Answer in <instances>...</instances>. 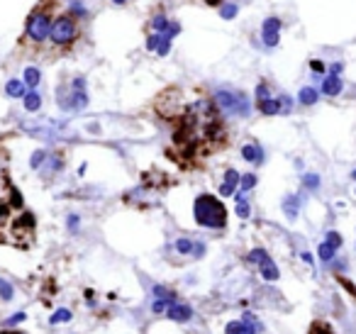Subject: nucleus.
Returning a JSON list of instances; mask_svg holds the SVG:
<instances>
[{"instance_id":"nucleus-16","label":"nucleus","mask_w":356,"mask_h":334,"mask_svg":"<svg viewBox=\"0 0 356 334\" xmlns=\"http://www.w3.org/2000/svg\"><path fill=\"white\" fill-rule=\"evenodd\" d=\"M317 98H319V93L315 91V88H302L300 91V95H298V100H300V105H305V108H310V105H315L317 103Z\"/></svg>"},{"instance_id":"nucleus-4","label":"nucleus","mask_w":356,"mask_h":334,"mask_svg":"<svg viewBox=\"0 0 356 334\" xmlns=\"http://www.w3.org/2000/svg\"><path fill=\"white\" fill-rule=\"evenodd\" d=\"M193 215L195 222L200 227H210V229H222L227 224V210L212 195H198V200L193 205Z\"/></svg>"},{"instance_id":"nucleus-9","label":"nucleus","mask_w":356,"mask_h":334,"mask_svg":"<svg viewBox=\"0 0 356 334\" xmlns=\"http://www.w3.org/2000/svg\"><path fill=\"white\" fill-rule=\"evenodd\" d=\"M176 251L178 254H193V256H203V251H205V246L200 244V241H190V239H176Z\"/></svg>"},{"instance_id":"nucleus-24","label":"nucleus","mask_w":356,"mask_h":334,"mask_svg":"<svg viewBox=\"0 0 356 334\" xmlns=\"http://www.w3.org/2000/svg\"><path fill=\"white\" fill-rule=\"evenodd\" d=\"M237 215H239L242 220L249 217V203L242 198V193H237Z\"/></svg>"},{"instance_id":"nucleus-42","label":"nucleus","mask_w":356,"mask_h":334,"mask_svg":"<svg viewBox=\"0 0 356 334\" xmlns=\"http://www.w3.org/2000/svg\"><path fill=\"white\" fill-rule=\"evenodd\" d=\"M351 178H356V171H354V173H351Z\"/></svg>"},{"instance_id":"nucleus-12","label":"nucleus","mask_w":356,"mask_h":334,"mask_svg":"<svg viewBox=\"0 0 356 334\" xmlns=\"http://www.w3.org/2000/svg\"><path fill=\"white\" fill-rule=\"evenodd\" d=\"M242 156H244V161H249V164H254V166H259L263 161V151L259 144H244Z\"/></svg>"},{"instance_id":"nucleus-27","label":"nucleus","mask_w":356,"mask_h":334,"mask_svg":"<svg viewBox=\"0 0 356 334\" xmlns=\"http://www.w3.org/2000/svg\"><path fill=\"white\" fill-rule=\"evenodd\" d=\"M0 297L3 300H13V285L8 280H0Z\"/></svg>"},{"instance_id":"nucleus-11","label":"nucleus","mask_w":356,"mask_h":334,"mask_svg":"<svg viewBox=\"0 0 356 334\" xmlns=\"http://www.w3.org/2000/svg\"><path fill=\"white\" fill-rule=\"evenodd\" d=\"M341 88H344V83H341L339 76H334V74L324 76V81H322V93L324 95H339Z\"/></svg>"},{"instance_id":"nucleus-25","label":"nucleus","mask_w":356,"mask_h":334,"mask_svg":"<svg viewBox=\"0 0 356 334\" xmlns=\"http://www.w3.org/2000/svg\"><path fill=\"white\" fill-rule=\"evenodd\" d=\"M249 261H251V263H256V266H261L263 261H268V254H266L263 249H254V251L249 254Z\"/></svg>"},{"instance_id":"nucleus-5","label":"nucleus","mask_w":356,"mask_h":334,"mask_svg":"<svg viewBox=\"0 0 356 334\" xmlns=\"http://www.w3.org/2000/svg\"><path fill=\"white\" fill-rule=\"evenodd\" d=\"M212 100H215V105L222 112H227V115L244 117V115L251 112V103H249L246 93H242V91H217V93L212 95Z\"/></svg>"},{"instance_id":"nucleus-31","label":"nucleus","mask_w":356,"mask_h":334,"mask_svg":"<svg viewBox=\"0 0 356 334\" xmlns=\"http://www.w3.org/2000/svg\"><path fill=\"white\" fill-rule=\"evenodd\" d=\"M242 329H244L242 322H229L225 327V334H242Z\"/></svg>"},{"instance_id":"nucleus-17","label":"nucleus","mask_w":356,"mask_h":334,"mask_svg":"<svg viewBox=\"0 0 356 334\" xmlns=\"http://www.w3.org/2000/svg\"><path fill=\"white\" fill-rule=\"evenodd\" d=\"M166 27H169V18H166L161 10H156V13L151 15V30H154V32H166Z\"/></svg>"},{"instance_id":"nucleus-23","label":"nucleus","mask_w":356,"mask_h":334,"mask_svg":"<svg viewBox=\"0 0 356 334\" xmlns=\"http://www.w3.org/2000/svg\"><path fill=\"white\" fill-rule=\"evenodd\" d=\"M283 207H285V215L293 220V217L298 215V198H293V195H290V198H285V205H283Z\"/></svg>"},{"instance_id":"nucleus-8","label":"nucleus","mask_w":356,"mask_h":334,"mask_svg":"<svg viewBox=\"0 0 356 334\" xmlns=\"http://www.w3.org/2000/svg\"><path fill=\"white\" fill-rule=\"evenodd\" d=\"M166 317L173 319V322H188L193 317V310L188 305H183V302H171L169 310H166Z\"/></svg>"},{"instance_id":"nucleus-10","label":"nucleus","mask_w":356,"mask_h":334,"mask_svg":"<svg viewBox=\"0 0 356 334\" xmlns=\"http://www.w3.org/2000/svg\"><path fill=\"white\" fill-rule=\"evenodd\" d=\"M239 181H242V176H239L234 168H227L225 171V181H222V186H220V195H232V193H237Z\"/></svg>"},{"instance_id":"nucleus-26","label":"nucleus","mask_w":356,"mask_h":334,"mask_svg":"<svg viewBox=\"0 0 356 334\" xmlns=\"http://www.w3.org/2000/svg\"><path fill=\"white\" fill-rule=\"evenodd\" d=\"M169 47H171V37H169V35H161V42H159V49H156V54H159V56H166V54H169Z\"/></svg>"},{"instance_id":"nucleus-36","label":"nucleus","mask_w":356,"mask_h":334,"mask_svg":"<svg viewBox=\"0 0 356 334\" xmlns=\"http://www.w3.org/2000/svg\"><path fill=\"white\" fill-rule=\"evenodd\" d=\"M22 319H25V312H18V315L10 317V319H8L5 324H8V327H15V324H18V322H22Z\"/></svg>"},{"instance_id":"nucleus-30","label":"nucleus","mask_w":356,"mask_h":334,"mask_svg":"<svg viewBox=\"0 0 356 334\" xmlns=\"http://www.w3.org/2000/svg\"><path fill=\"white\" fill-rule=\"evenodd\" d=\"M302 181H305V186L310 188V190H315V188L319 186V176H315V173H307Z\"/></svg>"},{"instance_id":"nucleus-35","label":"nucleus","mask_w":356,"mask_h":334,"mask_svg":"<svg viewBox=\"0 0 356 334\" xmlns=\"http://www.w3.org/2000/svg\"><path fill=\"white\" fill-rule=\"evenodd\" d=\"M327 241H329L334 249H339V246H341V237H339L337 232H329V234H327Z\"/></svg>"},{"instance_id":"nucleus-22","label":"nucleus","mask_w":356,"mask_h":334,"mask_svg":"<svg viewBox=\"0 0 356 334\" xmlns=\"http://www.w3.org/2000/svg\"><path fill=\"white\" fill-rule=\"evenodd\" d=\"M254 186H256V176L246 173V176H242V181H239V193H246V190H251Z\"/></svg>"},{"instance_id":"nucleus-7","label":"nucleus","mask_w":356,"mask_h":334,"mask_svg":"<svg viewBox=\"0 0 356 334\" xmlns=\"http://www.w3.org/2000/svg\"><path fill=\"white\" fill-rule=\"evenodd\" d=\"M88 105V91H86V78L78 76L71 81V110H83Z\"/></svg>"},{"instance_id":"nucleus-41","label":"nucleus","mask_w":356,"mask_h":334,"mask_svg":"<svg viewBox=\"0 0 356 334\" xmlns=\"http://www.w3.org/2000/svg\"><path fill=\"white\" fill-rule=\"evenodd\" d=\"M3 334H20V332H3Z\"/></svg>"},{"instance_id":"nucleus-34","label":"nucleus","mask_w":356,"mask_h":334,"mask_svg":"<svg viewBox=\"0 0 356 334\" xmlns=\"http://www.w3.org/2000/svg\"><path fill=\"white\" fill-rule=\"evenodd\" d=\"M310 69L315 71V76L324 74V64H322V61H317V59H312V61H310Z\"/></svg>"},{"instance_id":"nucleus-37","label":"nucleus","mask_w":356,"mask_h":334,"mask_svg":"<svg viewBox=\"0 0 356 334\" xmlns=\"http://www.w3.org/2000/svg\"><path fill=\"white\" fill-rule=\"evenodd\" d=\"M78 222H81V220H78L76 215H69V229H71V232H76V229H78Z\"/></svg>"},{"instance_id":"nucleus-6","label":"nucleus","mask_w":356,"mask_h":334,"mask_svg":"<svg viewBox=\"0 0 356 334\" xmlns=\"http://www.w3.org/2000/svg\"><path fill=\"white\" fill-rule=\"evenodd\" d=\"M261 39L268 49H273V47L278 44V39H281V20L278 18H266L263 20Z\"/></svg>"},{"instance_id":"nucleus-18","label":"nucleus","mask_w":356,"mask_h":334,"mask_svg":"<svg viewBox=\"0 0 356 334\" xmlns=\"http://www.w3.org/2000/svg\"><path fill=\"white\" fill-rule=\"evenodd\" d=\"M259 268H261V276H263L266 280H276V278H278V268H276V263H273L271 259L263 261Z\"/></svg>"},{"instance_id":"nucleus-1","label":"nucleus","mask_w":356,"mask_h":334,"mask_svg":"<svg viewBox=\"0 0 356 334\" xmlns=\"http://www.w3.org/2000/svg\"><path fill=\"white\" fill-rule=\"evenodd\" d=\"M59 10V0H39L37 5L32 8V13L27 15L25 22V37L20 39V47H32L39 49L52 32V22L57 18Z\"/></svg>"},{"instance_id":"nucleus-3","label":"nucleus","mask_w":356,"mask_h":334,"mask_svg":"<svg viewBox=\"0 0 356 334\" xmlns=\"http://www.w3.org/2000/svg\"><path fill=\"white\" fill-rule=\"evenodd\" d=\"M81 37V25L74 13H61L52 22V32H49V42L54 47V52H69L74 49L76 42Z\"/></svg>"},{"instance_id":"nucleus-19","label":"nucleus","mask_w":356,"mask_h":334,"mask_svg":"<svg viewBox=\"0 0 356 334\" xmlns=\"http://www.w3.org/2000/svg\"><path fill=\"white\" fill-rule=\"evenodd\" d=\"M39 81H42V74H39V69H35V66H30L27 71H25V83L30 86V88H37Z\"/></svg>"},{"instance_id":"nucleus-33","label":"nucleus","mask_w":356,"mask_h":334,"mask_svg":"<svg viewBox=\"0 0 356 334\" xmlns=\"http://www.w3.org/2000/svg\"><path fill=\"white\" fill-rule=\"evenodd\" d=\"M178 32H181V25H178V22H169V27H166V32H164V35H169V37L173 39Z\"/></svg>"},{"instance_id":"nucleus-20","label":"nucleus","mask_w":356,"mask_h":334,"mask_svg":"<svg viewBox=\"0 0 356 334\" xmlns=\"http://www.w3.org/2000/svg\"><path fill=\"white\" fill-rule=\"evenodd\" d=\"M334 251H337V249H334L329 241L319 244V259H322V261H332V259H334Z\"/></svg>"},{"instance_id":"nucleus-2","label":"nucleus","mask_w":356,"mask_h":334,"mask_svg":"<svg viewBox=\"0 0 356 334\" xmlns=\"http://www.w3.org/2000/svg\"><path fill=\"white\" fill-rule=\"evenodd\" d=\"M22 212H25L22 195L18 193V188L10 183V176H8L5 166H0V244H10L13 227H15Z\"/></svg>"},{"instance_id":"nucleus-21","label":"nucleus","mask_w":356,"mask_h":334,"mask_svg":"<svg viewBox=\"0 0 356 334\" xmlns=\"http://www.w3.org/2000/svg\"><path fill=\"white\" fill-rule=\"evenodd\" d=\"M237 13H239V8H237L234 3H227V5H220V15H222V20H232V18H237Z\"/></svg>"},{"instance_id":"nucleus-32","label":"nucleus","mask_w":356,"mask_h":334,"mask_svg":"<svg viewBox=\"0 0 356 334\" xmlns=\"http://www.w3.org/2000/svg\"><path fill=\"white\" fill-rule=\"evenodd\" d=\"M278 103H281V112H290V108H293V100H290L288 95H281Z\"/></svg>"},{"instance_id":"nucleus-38","label":"nucleus","mask_w":356,"mask_h":334,"mask_svg":"<svg viewBox=\"0 0 356 334\" xmlns=\"http://www.w3.org/2000/svg\"><path fill=\"white\" fill-rule=\"evenodd\" d=\"M341 69H344V66H341V64H332V66H329V74L339 76V74H341Z\"/></svg>"},{"instance_id":"nucleus-40","label":"nucleus","mask_w":356,"mask_h":334,"mask_svg":"<svg viewBox=\"0 0 356 334\" xmlns=\"http://www.w3.org/2000/svg\"><path fill=\"white\" fill-rule=\"evenodd\" d=\"M115 5H125V3H127V0H113Z\"/></svg>"},{"instance_id":"nucleus-28","label":"nucleus","mask_w":356,"mask_h":334,"mask_svg":"<svg viewBox=\"0 0 356 334\" xmlns=\"http://www.w3.org/2000/svg\"><path fill=\"white\" fill-rule=\"evenodd\" d=\"M44 159H47V151H35L32 154V168H42V164H44Z\"/></svg>"},{"instance_id":"nucleus-13","label":"nucleus","mask_w":356,"mask_h":334,"mask_svg":"<svg viewBox=\"0 0 356 334\" xmlns=\"http://www.w3.org/2000/svg\"><path fill=\"white\" fill-rule=\"evenodd\" d=\"M256 108L263 115H278L281 112V103H278V98H261V100H256Z\"/></svg>"},{"instance_id":"nucleus-39","label":"nucleus","mask_w":356,"mask_h":334,"mask_svg":"<svg viewBox=\"0 0 356 334\" xmlns=\"http://www.w3.org/2000/svg\"><path fill=\"white\" fill-rule=\"evenodd\" d=\"M207 5H212V8H220L222 5V0H205Z\"/></svg>"},{"instance_id":"nucleus-14","label":"nucleus","mask_w":356,"mask_h":334,"mask_svg":"<svg viewBox=\"0 0 356 334\" xmlns=\"http://www.w3.org/2000/svg\"><path fill=\"white\" fill-rule=\"evenodd\" d=\"M25 81H18V78H10L8 83H5V93L10 95V98H25L27 91H25Z\"/></svg>"},{"instance_id":"nucleus-29","label":"nucleus","mask_w":356,"mask_h":334,"mask_svg":"<svg viewBox=\"0 0 356 334\" xmlns=\"http://www.w3.org/2000/svg\"><path fill=\"white\" fill-rule=\"evenodd\" d=\"M69 319H71V312H69V310H57V312L52 315V322H54V324H57V322H69Z\"/></svg>"},{"instance_id":"nucleus-15","label":"nucleus","mask_w":356,"mask_h":334,"mask_svg":"<svg viewBox=\"0 0 356 334\" xmlns=\"http://www.w3.org/2000/svg\"><path fill=\"white\" fill-rule=\"evenodd\" d=\"M22 100H25V110L27 112H37L42 108V95L37 93V88H30Z\"/></svg>"}]
</instances>
